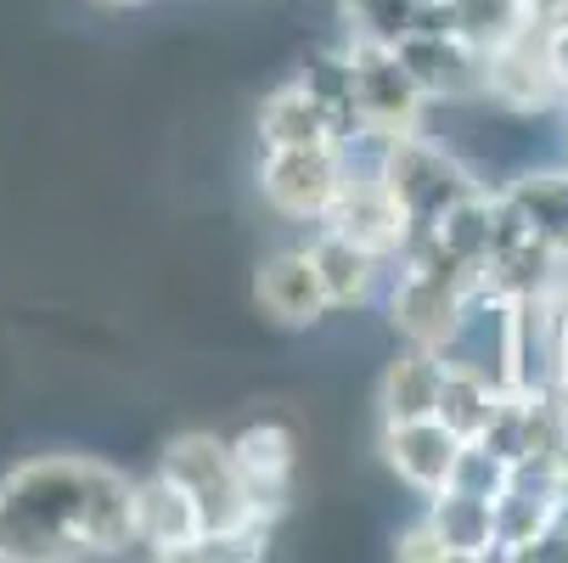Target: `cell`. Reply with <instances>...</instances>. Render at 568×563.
Returning a JSON list of instances; mask_svg holds the SVG:
<instances>
[{"mask_svg":"<svg viewBox=\"0 0 568 563\" xmlns=\"http://www.w3.org/2000/svg\"><path fill=\"white\" fill-rule=\"evenodd\" d=\"M383 192L399 203L405 225H434L456 198L478 192V181L456 164L445 147H434L423 130H399V135H383L377 141V170Z\"/></svg>","mask_w":568,"mask_h":563,"instance_id":"cell-2","label":"cell"},{"mask_svg":"<svg viewBox=\"0 0 568 563\" xmlns=\"http://www.w3.org/2000/svg\"><path fill=\"white\" fill-rule=\"evenodd\" d=\"M507 479H513V462H501L490 445H478V440H462V451H456V462H450V479H445V485L473 491V496H484V502H496V496L507 491Z\"/></svg>","mask_w":568,"mask_h":563,"instance_id":"cell-23","label":"cell"},{"mask_svg":"<svg viewBox=\"0 0 568 563\" xmlns=\"http://www.w3.org/2000/svg\"><path fill=\"white\" fill-rule=\"evenodd\" d=\"M158 473H170L175 485L192 496L197 519H203V535H220V530H242V524H271L254 513L248 502V485L231 462V445L220 434H175L164 445V462Z\"/></svg>","mask_w":568,"mask_h":563,"instance_id":"cell-3","label":"cell"},{"mask_svg":"<svg viewBox=\"0 0 568 563\" xmlns=\"http://www.w3.org/2000/svg\"><path fill=\"white\" fill-rule=\"evenodd\" d=\"M349 175V158L338 141H315V147H265L260 187L265 203L287 220H321L333 209L338 187Z\"/></svg>","mask_w":568,"mask_h":563,"instance_id":"cell-5","label":"cell"},{"mask_svg":"<svg viewBox=\"0 0 568 563\" xmlns=\"http://www.w3.org/2000/svg\"><path fill=\"white\" fill-rule=\"evenodd\" d=\"M445 23L478 51H496L524 29V0H445Z\"/></svg>","mask_w":568,"mask_h":563,"instance_id":"cell-21","label":"cell"},{"mask_svg":"<svg viewBox=\"0 0 568 563\" xmlns=\"http://www.w3.org/2000/svg\"><path fill=\"white\" fill-rule=\"evenodd\" d=\"M304 254H310V265H315L321 293H327V310L361 304V299L372 293V282H377V265H383V260H372L366 249H355L349 237H338V231H327V225H321V237H315Z\"/></svg>","mask_w":568,"mask_h":563,"instance_id":"cell-14","label":"cell"},{"mask_svg":"<svg viewBox=\"0 0 568 563\" xmlns=\"http://www.w3.org/2000/svg\"><path fill=\"white\" fill-rule=\"evenodd\" d=\"M0 563H7V530H0Z\"/></svg>","mask_w":568,"mask_h":563,"instance_id":"cell-27","label":"cell"},{"mask_svg":"<svg viewBox=\"0 0 568 563\" xmlns=\"http://www.w3.org/2000/svg\"><path fill=\"white\" fill-rule=\"evenodd\" d=\"M260 141L265 147H315V141H333V124L310 102V91L298 86H276L260 108Z\"/></svg>","mask_w":568,"mask_h":563,"instance_id":"cell-17","label":"cell"},{"mask_svg":"<svg viewBox=\"0 0 568 563\" xmlns=\"http://www.w3.org/2000/svg\"><path fill=\"white\" fill-rule=\"evenodd\" d=\"M423 524L445 541L450 563H484V557H496V513H490V502L473 496V491L439 485Z\"/></svg>","mask_w":568,"mask_h":563,"instance_id":"cell-13","label":"cell"},{"mask_svg":"<svg viewBox=\"0 0 568 563\" xmlns=\"http://www.w3.org/2000/svg\"><path fill=\"white\" fill-rule=\"evenodd\" d=\"M439 355L428 344H405V355H394V366L383 372V423H412V418H434V394H439Z\"/></svg>","mask_w":568,"mask_h":563,"instance_id":"cell-15","label":"cell"},{"mask_svg":"<svg viewBox=\"0 0 568 563\" xmlns=\"http://www.w3.org/2000/svg\"><path fill=\"white\" fill-rule=\"evenodd\" d=\"M113 7H141V0H113Z\"/></svg>","mask_w":568,"mask_h":563,"instance_id":"cell-28","label":"cell"},{"mask_svg":"<svg viewBox=\"0 0 568 563\" xmlns=\"http://www.w3.org/2000/svg\"><path fill=\"white\" fill-rule=\"evenodd\" d=\"M298 86L310 91V102H315L321 113H327L338 147L361 141V119H355V91H349V57H344V46L310 51V62L298 68Z\"/></svg>","mask_w":568,"mask_h":563,"instance_id":"cell-16","label":"cell"},{"mask_svg":"<svg viewBox=\"0 0 568 563\" xmlns=\"http://www.w3.org/2000/svg\"><path fill=\"white\" fill-rule=\"evenodd\" d=\"M344 7V23H349V40H377V46H394L399 34H412L428 0H338Z\"/></svg>","mask_w":568,"mask_h":563,"instance_id":"cell-22","label":"cell"},{"mask_svg":"<svg viewBox=\"0 0 568 563\" xmlns=\"http://www.w3.org/2000/svg\"><path fill=\"white\" fill-rule=\"evenodd\" d=\"M130 519H135V546L152 557H186L203 541V519L170 473L130 485Z\"/></svg>","mask_w":568,"mask_h":563,"instance_id":"cell-9","label":"cell"},{"mask_svg":"<svg viewBox=\"0 0 568 563\" xmlns=\"http://www.w3.org/2000/svg\"><path fill=\"white\" fill-rule=\"evenodd\" d=\"M484 97H496L518 113H540V108L562 102V73H557L551 46H546L540 29L524 23L513 40L484 51Z\"/></svg>","mask_w":568,"mask_h":563,"instance_id":"cell-6","label":"cell"},{"mask_svg":"<svg viewBox=\"0 0 568 563\" xmlns=\"http://www.w3.org/2000/svg\"><path fill=\"white\" fill-rule=\"evenodd\" d=\"M551 366H568V299H551Z\"/></svg>","mask_w":568,"mask_h":563,"instance_id":"cell-25","label":"cell"},{"mask_svg":"<svg viewBox=\"0 0 568 563\" xmlns=\"http://www.w3.org/2000/svg\"><path fill=\"white\" fill-rule=\"evenodd\" d=\"M254 299L271 321H282V328H310V321L327 315V293H321L315 282V265L304 249H282L260 265L254 277Z\"/></svg>","mask_w":568,"mask_h":563,"instance_id":"cell-12","label":"cell"},{"mask_svg":"<svg viewBox=\"0 0 568 563\" xmlns=\"http://www.w3.org/2000/svg\"><path fill=\"white\" fill-rule=\"evenodd\" d=\"M501 389H490L478 372L467 366H439V394H434V418L456 434V440H478L484 423H490Z\"/></svg>","mask_w":568,"mask_h":563,"instance_id":"cell-18","label":"cell"},{"mask_svg":"<svg viewBox=\"0 0 568 563\" xmlns=\"http://www.w3.org/2000/svg\"><path fill=\"white\" fill-rule=\"evenodd\" d=\"M462 440L439 423V418H412V423H383V462L405 479L412 491L434 496L445 479H450V462H456Z\"/></svg>","mask_w":568,"mask_h":563,"instance_id":"cell-11","label":"cell"},{"mask_svg":"<svg viewBox=\"0 0 568 563\" xmlns=\"http://www.w3.org/2000/svg\"><path fill=\"white\" fill-rule=\"evenodd\" d=\"M490 220H496V198L490 192H467V198H456L428 231H434V243L450 254V260H462V265H484V254H490Z\"/></svg>","mask_w":568,"mask_h":563,"instance_id":"cell-19","label":"cell"},{"mask_svg":"<svg viewBox=\"0 0 568 563\" xmlns=\"http://www.w3.org/2000/svg\"><path fill=\"white\" fill-rule=\"evenodd\" d=\"M562 97H568V86H562Z\"/></svg>","mask_w":568,"mask_h":563,"instance_id":"cell-29","label":"cell"},{"mask_svg":"<svg viewBox=\"0 0 568 563\" xmlns=\"http://www.w3.org/2000/svg\"><path fill=\"white\" fill-rule=\"evenodd\" d=\"M321 225L338 231V237H349V243L366 249L372 260H394L399 243H405V214H399V203L383 192L377 175H344V187H338L333 209L321 214Z\"/></svg>","mask_w":568,"mask_h":563,"instance_id":"cell-8","label":"cell"},{"mask_svg":"<svg viewBox=\"0 0 568 563\" xmlns=\"http://www.w3.org/2000/svg\"><path fill=\"white\" fill-rule=\"evenodd\" d=\"M546 46H551V62H557V73H562V86H568V18L546 34Z\"/></svg>","mask_w":568,"mask_h":563,"instance_id":"cell-26","label":"cell"},{"mask_svg":"<svg viewBox=\"0 0 568 563\" xmlns=\"http://www.w3.org/2000/svg\"><path fill=\"white\" fill-rule=\"evenodd\" d=\"M344 57H349V91H355L361 135L383 141V135H399V130H423L428 97L417 91V79L405 73V62L394 57V46L349 40Z\"/></svg>","mask_w":568,"mask_h":563,"instance_id":"cell-4","label":"cell"},{"mask_svg":"<svg viewBox=\"0 0 568 563\" xmlns=\"http://www.w3.org/2000/svg\"><path fill=\"white\" fill-rule=\"evenodd\" d=\"M405 563H450V552H445V541L428 530V524H417V530H405L399 535V546H394Z\"/></svg>","mask_w":568,"mask_h":563,"instance_id":"cell-24","label":"cell"},{"mask_svg":"<svg viewBox=\"0 0 568 563\" xmlns=\"http://www.w3.org/2000/svg\"><path fill=\"white\" fill-rule=\"evenodd\" d=\"M394 57L405 62V73L417 79L423 97H445V102L484 97V51L467 46L462 34H450V29H412V34H399Z\"/></svg>","mask_w":568,"mask_h":563,"instance_id":"cell-7","label":"cell"},{"mask_svg":"<svg viewBox=\"0 0 568 563\" xmlns=\"http://www.w3.org/2000/svg\"><path fill=\"white\" fill-rule=\"evenodd\" d=\"M0 530L7 563L130 552V479L97 456H29L0 479Z\"/></svg>","mask_w":568,"mask_h":563,"instance_id":"cell-1","label":"cell"},{"mask_svg":"<svg viewBox=\"0 0 568 563\" xmlns=\"http://www.w3.org/2000/svg\"><path fill=\"white\" fill-rule=\"evenodd\" d=\"M507 198L518 203V214L535 225V237H546L551 249L568 243V170H540V175H518L507 187Z\"/></svg>","mask_w":568,"mask_h":563,"instance_id":"cell-20","label":"cell"},{"mask_svg":"<svg viewBox=\"0 0 568 563\" xmlns=\"http://www.w3.org/2000/svg\"><path fill=\"white\" fill-rule=\"evenodd\" d=\"M231 445V462L248 485V502L260 519H276L287 507V485H293V462H298V445L282 423H248Z\"/></svg>","mask_w":568,"mask_h":563,"instance_id":"cell-10","label":"cell"}]
</instances>
